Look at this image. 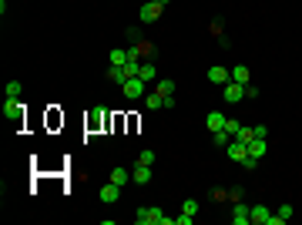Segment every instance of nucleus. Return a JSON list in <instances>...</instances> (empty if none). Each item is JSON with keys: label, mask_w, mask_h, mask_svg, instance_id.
Wrapping results in <instances>:
<instances>
[{"label": "nucleus", "mask_w": 302, "mask_h": 225, "mask_svg": "<svg viewBox=\"0 0 302 225\" xmlns=\"http://www.w3.org/2000/svg\"><path fill=\"white\" fill-rule=\"evenodd\" d=\"M121 91H124L128 101H138V97L145 94V81H141V77H128V81L121 84Z\"/></svg>", "instance_id": "obj_1"}, {"label": "nucleus", "mask_w": 302, "mask_h": 225, "mask_svg": "<svg viewBox=\"0 0 302 225\" xmlns=\"http://www.w3.org/2000/svg\"><path fill=\"white\" fill-rule=\"evenodd\" d=\"M225 155L232 158V161H239V165H242V161L248 158V145H242L239 138H232V141L225 145Z\"/></svg>", "instance_id": "obj_2"}, {"label": "nucleus", "mask_w": 302, "mask_h": 225, "mask_svg": "<svg viewBox=\"0 0 302 225\" xmlns=\"http://www.w3.org/2000/svg\"><path fill=\"white\" fill-rule=\"evenodd\" d=\"M228 104H239V101H245V84H235V81H228L225 88H222Z\"/></svg>", "instance_id": "obj_3"}, {"label": "nucleus", "mask_w": 302, "mask_h": 225, "mask_svg": "<svg viewBox=\"0 0 302 225\" xmlns=\"http://www.w3.org/2000/svg\"><path fill=\"white\" fill-rule=\"evenodd\" d=\"M158 17H161V3H158V0L141 3V24H154Z\"/></svg>", "instance_id": "obj_4"}, {"label": "nucleus", "mask_w": 302, "mask_h": 225, "mask_svg": "<svg viewBox=\"0 0 302 225\" xmlns=\"http://www.w3.org/2000/svg\"><path fill=\"white\" fill-rule=\"evenodd\" d=\"M208 81L225 88L228 81H232V71H228V67H222V64H211V67H208Z\"/></svg>", "instance_id": "obj_5"}, {"label": "nucleus", "mask_w": 302, "mask_h": 225, "mask_svg": "<svg viewBox=\"0 0 302 225\" xmlns=\"http://www.w3.org/2000/svg\"><path fill=\"white\" fill-rule=\"evenodd\" d=\"M232 222H235V225H248V222H252V208H248L242 198H239L235 208H232Z\"/></svg>", "instance_id": "obj_6"}, {"label": "nucleus", "mask_w": 302, "mask_h": 225, "mask_svg": "<svg viewBox=\"0 0 302 225\" xmlns=\"http://www.w3.org/2000/svg\"><path fill=\"white\" fill-rule=\"evenodd\" d=\"M97 198L104 202V205H111V202H118L121 198V185H114V182H108V185L97 192Z\"/></svg>", "instance_id": "obj_7"}, {"label": "nucleus", "mask_w": 302, "mask_h": 225, "mask_svg": "<svg viewBox=\"0 0 302 225\" xmlns=\"http://www.w3.org/2000/svg\"><path fill=\"white\" fill-rule=\"evenodd\" d=\"M3 114L14 118V121H20V118H24V104H20L17 97H3Z\"/></svg>", "instance_id": "obj_8"}, {"label": "nucleus", "mask_w": 302, "mask_h": 225, "mask_svg": "<svg viewBox=\"0 0 302 225\" xmlns=\"http://www.w3.org/2000/svg\"><path fill=\"white\" fill-rule=\"evenodd\" d=\"M205 128H208L211 134L222 131V128H225V114H222V111H208V114H205Z\"/></svg>", "instance_id": "obj_9"}, {"label": "nucleus", "mask_w": 302, "mask_h": 225, "mask_svg": "<svg viewBox=\"0 0 302 225\" xmlns=\"http://www.w3.org/2000/svg\"><path fill=\"white\" fill-rule=\"evenodd\" d=\"M265 151H269L265 138H252V141H248V158H255V161H259V158H265Z\"/></svg>", "instance_id": "obj_10"}, {"label": "nucleus", "mask_w": 302, "mask_h": 225, "mask_svg": "<svg viewBox=\"0 0 302 225\" xmlns=\"http://www.w3.org/2000/svg\"><path fill=\"white\" fill-rule=\"evenodd\" d=\"M131 182H138V185H148L151 182V165H134V171H131Z\"/></svg>", "instance_id": "obj_11"}, {"label": "nucleus", "mask_w": 302, "mask_h": 225, "mask_svg": "<svg viewBox=\"0 0 302 225\" xmlns=\"http://www.w3.org/2000/svg\"><path fill=\"white\" fill-rule=\"evenodd\" d=\"M269 219H272L269 205H252V222H255V225H265Z\"/></svg>", "instance_id": "obj_12"}, {"label": "nucleus", "mask_w": 302, "mask_h": 225, "mask_svg": "<svg viewBox=\"0 0 302 225\" xmlns=\"http://www.w3.org/2000/svg\"><path fill=\"white\" fill-rule=\"evenodd\" d=\"M232 81H235V84H248V81H252L245 64H235V67H232Z\"/></svg>", "instance_id": "obj_13"}, {"label": "nucleus", "mask_w": 302, "mask_h": 225, "mask_svg": "<svg viewBox=\"0 0 302 225\" xmlns=\"http://www.w3.org/2000/svg\"><path fill=\"white\" fill-rule=\"evenodd\" d=\"M111 182H114V185H128V182H131V171H128V168H114L111 171Z\"/></svg>", "instance_id": "obj_14"}, {"label": "nucleus", "mask_w": 302, "mask_h": 225, "mask_svg": "<svg viewBox=\"0 0 302 225\" xmlns=\"http://www.w3.org/2000/svg\"><path fill=\"white\" fill-rule=\"evenodd\" d=\"M108 81H114V84H124V81H128V74H124V67H108Z\"/></svg>", "instance_id": "obj_15"}, {"label": "nucleus", "mask_w": 302, "mask_h": 225, "mask_svg": "<svg viewBox=\"0 0 302 225\" xmlns=\"http://www.w3.org/2000/svg\"><path fill=\"white\" fill-rule=\"evenodd\" d=\"M145 108H154V111H158V108H165V97H161L158 91H154V94H145Z\"/></svg>", "instance_id": "obj_16"}, {"label": "nucleus", "mask_w": 302, "mask_h": 225, "mask_svg": "<svg viewBox=\"0 0 302 225\" xmlns=\"http://www.w3.org/2000/svg\"><path fill=\"white\" fill-rule=\"evenodd\" d=\"M138 77H141L145 84H148V81H154V77H158V71H154V64H141V71H138Z\"/></svg>", "instance_id": "obj_17"}, {"label": "nucleus", "mask_w": 302, "mask_h": 225, "mask_svg": "<svg viewBox=\"0 0 302 225\" xmlns=\"http://www.w3.org/2000/svg\"><path fill=\"white\" fill-rule=\"evenodd\" d=\"M111 64L114 67H124L128 64V51H111Z\"/></svg>", "instance_id": "obj_18"}, {"label": "nucleus", "mask_w": 302, "mask_h": 225, "mask_svg": "<svg viewBox=\"0 0 302 225\" xmlns=\"http://www.w3.org/2000/svg\"><path fill=\"white\" fill-rule=\"evenodd\" d=\"M158 94H161V97H171V94H175V81H158Z\"/></svg>", "instance_id": "obj_19"}, {"label": "nucleus", "mask_w": 302, "mask_h": 225, "mask_svg": "<svg viewBox=\"0 0 302 225\" xmlns=\"http://www.w3.org/2000/svg\"><path fill=\"white\" fill-rule=\"evenodd\" d=\"M239 128H242V125H239L235 118H225V128H222V131H225V134H232V138H235V134H239Z\"/></svg>", "instance_id": "obj_20"}, {"label": "nucleus", "mask_w": 302, "mask_h": 225, "mask_svg": "<svg viewBox=\"0 0 302 225\" xmlns=\"http://www.w3.org/2000/svg\"><path fill=\"white\" fill-rule=\"evenodd\" d=\"M20 94H24V84H20V81H10V84H7V97H20Z\"/></svg>", "instance_id": "obj_21"}, {"label": "nucleus", "mask_w": 302, "mask_h": 225, "mask_svg": "<svg viewBox=\"0 0 302 225\" xmlns=\"http://www.w3.org/2000/svg\"><path fill=\"white\" fill-rule=\"evenodd\" d=\"M235 138H239L242 145H248V141L255 138V131H252V128H245V125H242V128H239V134H235Z\"/></svg>", "instance_id": "obj_22"}, {"label": "nucleus", "mask_w": 302, "mask_h": 225, "mask_svg": "<svg viewBox=\"0 0 302 225\" xmlns=\"http://www.w3.org/2000/svg\"><path fill=\"white\" fill-rule=\"evenodd\" d=\"M181 212H188V215H198V202H195V198H185V202H181Z\"/></svg>", "instance_id": "obj_23"}, {"label": "nucleus", "mask_w": 302, "mask_h": 225, "mask_svg": "<svg viewBox=\"0 0 302 225\" xmlns=\"http://www.w3.org/2000/svg\"><path fill=\"white\" fill-rule=\"evenodd\" d=\"M138 161H141V165H154V151H151V148H145L141 155H138Z\"/></svg>", "instance_id": "obj_24"}, {"label": "nucleus", "mask_w": 302, "mask_h": 225, "mask_svg": "<svg viewBox=\"0 0 302 225\" xmlns=\"http://www.w3.org/2000/svg\"><path fill=\"white\" fill-rule=\"evenodd\" d=\"M228 141H232V134H225V131H215V145H218V148H225Z\"/></svg>", "instance_id": "obj_25"}, {"label": "nucleus", "mask_w": 302, "mask_h": 225, "mask_svg": "<svg viewBox=\"0 0 302 225\" xmlns=\"http://www.w3.org/2000/svg\"><path fill=\"white\" fill-rule=\"evenodd\" d=\"M275 215H279L282 222H289V219H292V205H279V212H275Z\"/></svg>", "instance_id": "obj_26"}, {"label": "nucleus", "mask_w": 302, "mask_h": 225, "mask_svg": "<svg viewBox=\"0 0 302 225\" xmlns=\"http://www.w3.org/2000/svg\"><path fill=\"white\" fill-rule=\"evenodd\" d=\"M191 222H195V215H188V212H181V215L175 219V225H191Z\"/></svg>", "instance_id": "obj_27"}, {"label": "nucleus", "mask_w": 302, "mask_h": 225, "mask_svg": "<svg viewBox=\"0 0 302 225\" xmlns=\"http://www.w3.org/2000/svg\"><path fill=\"white\" fill-rule=\"evenodd\" d=\"M245 97H259V88H255V84H245Z\"/></svg>", "instance_id": "obj_28"}, {"label": "nucleus", "mask_w": 302, "mask_h": 225, "mask_svg": "<svg viewBox=\"0 0 302 225\" xmlns=\"http://www.w3.org/2000/svg\"><path fill=\"white\" fill-rule=\"evenodd\" d=\"M252 131H255V138H265V134H269V128H265V125H255Z\"/></svg>", "instance_id": "obj_29"}, {"label": "nucleus", "mask_w": 302, "mask_h": 225, "mask_svg": "<svg viewBox=\"0 0 302 225\" xmlns=\"http://www.w3.org/2000/svg\"><path fill=\"white\" fill-rule=\"evenodd\" d=\"M158 3H161V7H168V3H171V0H158Z\"/></svg>", "instance_id": "obj_30"}]
</instances>
